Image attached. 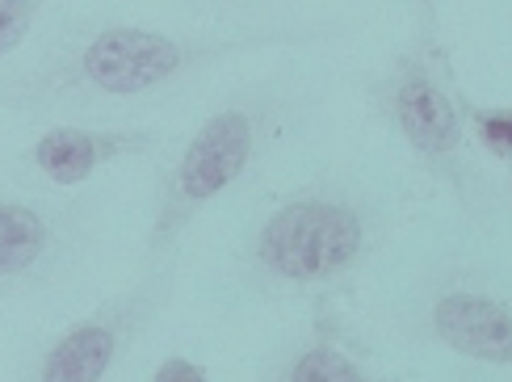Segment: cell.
Instances as JSON below:
<instances>
[{"instance_id":"6da1fadb","label":"cell","mask_w":512,"mask_h":382,"mask_svg":"<svg viewBox=\"0 0 512 382\" xmlns=\"http://www.w3.org/2000/svg\"><path fill=\"white\" fill-rule=\"evenodd\" d=\"M374 101L391 118L399 139L458 198L466 215L487 223L492 189H487V177L471 147V105H466L454 80V63L441 42V26L433 9L420 13L416 42L408 51H399L387 76L374 84Z\"/></svg>"},{"instance_id":"7a4b0ae2","label":"cell","mask_w":512,"mask_h":382,"mask_svg":"<svg viewBox=\"0 0 512 382\" xmlns=\"http://www.w3.org/2000/svg\"><path fill=\"white\" fill-rule=\"evenodd\" d=\"M269 105L273 97H236L194 131V139L185 143V152L160 181L147 265L177 257V240L185 236V227L256 164L261 143L269 139Z\"/></svg>"},{"instance_id":"3957f363","label":"cell","mask_w":512,"mask_h":382,"mask_svg":"<svg viewBox=\"0 0 512 382\" xmlns=\"http://www.w3.org/2000/svg\"><path fill=\"white\" fill-rule=\"evenodd\" d=\"M370 215L349 198L303 194L261 219L248 240V265L273 286H332L366 261Z\"/></svg>"},{"instance_id":"277c9868","label":"cell","mask_w":512,"mask_h":382,"mask_svg":"<svg viewBox=\"0 0 512 382\" xmlns=\"http://www.w3.org/2000/svg\"><path fill=\"white\" fill-rule=\"evenodd\" d=\"M244 47H252V42L177 38L147 26H105L59 68V89H89L97 97H139Z\"/></svg>"},{"instance_id":"5b68a950","label":"cell","mask_w":512,"mask_h":382,"mask_svg":"<svg viewBox=\"0 0 512 382\" xmlns=\"http://www.w3.org/2000/svg\"><path fill=\"white\" fill-rule=\"evenodd\" d=\"M173 286H177V257L147 265V273L135 286L118 290L114 299L97 303L72 328H63L30 362L21 382H105L118 370L122 357L131 353V345L152 328Z\"/></svg>"},{"instance_id":"8992f818","label":"cell","mask_w":512,"mask_h":382,"mask_svg":"<svg viewBox=\"0 0 512 382\" xmlns=\"http://www.w3.org/2000/svg\"><path fill=\"white\" fill-rule=\"evenodd\" d=\"M433 341L466 362L512 370V294L483 278H450L433 290L429 307Z\"/></svg>"},{"instance_id":"52a82bcc","label":"cell","mask_w":512,"mask_h":382,"mask_svg":"<svg viewBox=\"0 0 512 382\" xmlns=\"http://www.w3.org/2000/svg\"><path fill=\"white\" fill-rule=\"evenodd\" d=\"M152 131H89V126H55L34 143V164L55 185H80L89 181L101 164L126 160L152 147Z\"/></svg>"},{"instance_id":"ba28073f","label":"cell","mask_w":512,"mask_h":382,"mask_svg":"<svg viewBox=\"0 0 512 382\" xmlns=\"http://www.w3.org/2000/svg\"><path fill=\"white\" fill-rule=\"evenodd\" d=\"M59 252V231L38 206L0 202V282L30 278Z\"/></svg>"},{"instance_id":"9c48e42d","label":"cell","mask_w":512,"mask_h":382,"mask_svg":"<svg viewBox=\"0 0 512 382\" xmlns=\"http://www.w3.org/2000/svg\"><path fill=\"white\" fill-rule=\"evenodd\" d=\"M277 382H378L336 336H315L298 345L290 362L277 370Z\"/></svg>"},{"instance_id":"30bf717a","label":"cell","mask_w":512,"mask_h":382,"mask_svg":"<svg viewBox=\"0 0 512 382\" xmlns=\"http://www.w3.org/2000/svg\"><path fill=\"white\" fill-rule=\"evenodd\" d=\"M471 131L479 135V143L492 156H500L504 164L512 160V105H504V110H483V105H471Z\"/></svg>"},{"instance_id":"8fae6325","label":"cell","mask_w":512,"mask_h":382,"mask_svg":"<svg viewBox=\"0 0 512 382\" xmlns=\"http://www.w3.org/2000/svg\"><path fill=\"white\" fill-rule=\"evenodd\" d=\"M34 17H38V9L30 5V0H9V5H0V59L30 34Z\"/></svg>"},{"instance_id":"7c38bea8","label":"cell","mask_w":512,"mask_h":382,"mask_svg":"<svg viewBox=\"0 0 512 382\" xmlns=\"http://www.w3.org/2000/svg\"><path fill=\"white\" fill-rule=\"evenodd\" d=\"M152 382H210V378L198 362H189V357H164L152 374Z\"/></svg>"},{"instance_id":"4fadbf2b","label":"cell","mask_w":512,"mask_h":382,"mask_svg":"<svg viewBox=\"0 0 512 382\" xmlns=\"http://www.w3.org/2000/svg\"><path fill=\"white\" fill-rule=\"evenodd\" d=\"M508 173H512V160H508Z\"/></svg>"}]
</instances>
